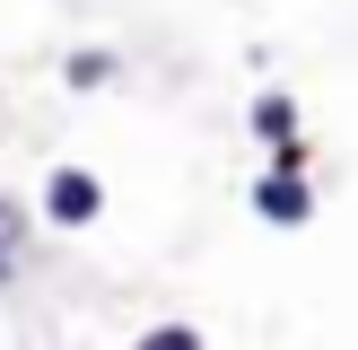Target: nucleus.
Listing matches in <instances>:
<instances>
[{"instance_id": "f257e3e1", "label": "nucleus", "mask_w": 358, "mask_h": 350, "mask_svg": "<svg viewBox=\"0 0 358 350\" xmlns=\"http://www.w3.org/2000/svg\"><path fill=\"white\" fill-rule=\"evenodd\" d=\"M96 202H105V192H96V175H79V167H62V175H52V184H44V210H52V219H62V227L96 219Z\"/></svg>"}, {"instance_id": "f03ea898", "label": "nucleus", "mask_w": 358, "mask_h": 350, "mask_svg": "<svg viewBox=\"0 0 358 350\" xmlns=\"http://www.w3.org/2000/svg\"><path fill=\"white\" fill-rule=\"evenodd\" d=\"M254 202H262V219H306V184H297V167H289V158H280V175H262V192H254Z\"/></svg>"}, {"instance_id": "7ed1b4c3", "label": "nucleus", "mask_w": 358, "mask_h": 350, "mask_svg": "<svg viewBox=\"0 0 358 350\" xmlns=\"http://www.w3.org/2000/svg\"><path fill=\"white\" fill-rule=\"evenodd\" d=\"M131 350H201V332H192V324H157V332H140Z\"/></svg>"}, {"instance_id": "20e7f679", "label": "nucleus", "mask_w": 358, "mask_h": 350, "mask_svg": "<svg viewBox=\"0 0 358 350\" xmlns=\"http://www.w3.org/2000/svg\"><path fill=\"white\" fill-rule=\"evenodd\" d=\"M254 122H262V132H271V140H289V122H297V105H289V97H262V105H254Z\"/></svg>"}, {"instance_id": "39448f33", "label": "nucleus", "mask_w": 358, "mask_h": 350, "mask_svg": "<svg viewBox=\"0 0 358 350\" xmlns=\"http://www.w3.org/2000/svg\"><path fill=\"white\" fill-rule=\"evenodd\" d=\"M17 227H27V219H17V210L0 202V280H9V254H17Z\"/></svg>"}]
</instances>
